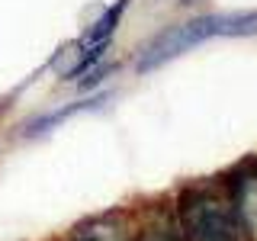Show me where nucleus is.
Here are the masks:
<instances>
[{
    "mask_svg": "<svg viewBox=\"0 0 257 241\" xmlns=\"http://www.w3.org/2000/svg\"><path fill=\"white\" fill-rule=\"evenodd\" d=\"M174 222L183 241H247L231 199L219 183H190L180 190Z\"/></svg>",
    "mask_w": 257,
    "mask_h": 241,
    "instance_id": "nucleus-1",
    "label": "nucleus"
},
{
    "mask_svg": "<svg viewBox=\"0 0 257 241\" xmlns=\"http://www.w3.org/2000/svg\"><path fill=\"white\" fill-rule=\"evenodd\" d=\"M257 32V10H238V13H206L196 20H187L174 29H164L161 36L142 52L135 68L139 71H155L164 61L190 52L193 45H203L209 39H238V36H254Z\"/></svg>",
    "mask_w": 257,
    "mask_h": 241,
    "instance_id": "nucleus-2",
    "label": "nucleus"
},
{
    "mask_svg": "<svg viewBox=\"0 0 257 241\" xmlns=\"http://www.w3.org/2000/svg\"><path fill=\"white\" fill-rule=\"evenodd\" d=\"M222 187L231 199V209H235V215L241 222L244 238L257 241V164H251V167L244 164L238 174H231Z\"/></svg>",
    "mask_w": 257,
    "mask_h": 241,
    "instance_id": "nucleus-3",
    "label": "nucleus"
},
{
    "mask_svg": "<svg viewBox=\"0 0 257 241\" xmlns=\"http://www.w3.org/2000/svg\"><path fill=\"white\" fill-rule=\"evenodd\" d=\"M71 241H132V231H128L122 215L106 212V215H96V219L84 222Z\"/></svg>",
    "mask_w": 257,
    "mask_h": 241,
    "instance_id": "nucleus-4",
    "label": "nucleus"
},
{
    "mask_svg": "<svg viewBox=\"0 0 257 241\" xmlns=\"http://www.w3.org/2000/svg\"><path fill=\"white\" fill-rule=\"evenodd\" d=\"M132 241H183L180 231H177L174 215H155L151 222H145L139 231H132Z\"/></svg>",
    "mask_w": 257,
    "mask_h": 241,
    "instance_id": "nucleus-5",
    "label": "nucleus"
}]
</instances>
